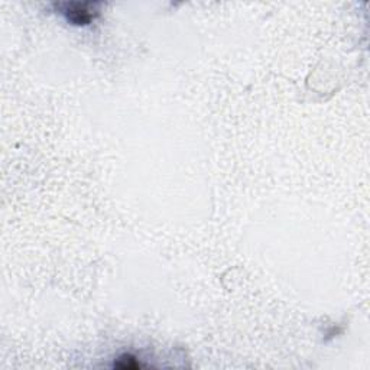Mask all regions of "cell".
<instances>
[{"mask_svg": "<svg viewBox=\"0 0 370 370\" xmlns=\"http://www.w3.org/2000/svg\"><path fill=\"white\" fill-rule=\"evenodd\" d=\"M97 3H65L64 13L69 22L76 25L89 23L96 15Z\"/></svg>", "mask_w": 370, "mask_h": 370, "instance_id": "6da1fadb", "label": "cell"}]
</instances>
